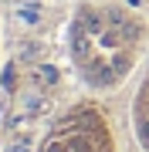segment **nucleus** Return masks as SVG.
I'll return each mask as SVG.
<instances>
[{
  "instance_id": "1",
  "label": "nucleus",
  "mask_w": 149,
  "mask_h": 152,
  "mask_svg": "<svg viewBox=\"0 0 149 152\" xmlns=\"http://www.w3.org/2000/svg\"><path fill=\"white\" fill-rule=\"evenodd\" d=\"M41 152H115V149H112L102 115L92 108H81L58 125Z\"/></svg>"
}]
</instances>
